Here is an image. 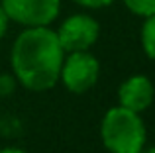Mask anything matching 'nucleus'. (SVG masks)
<instances>
[{
    "label": "nucleus",
    "instance_id": "nucleus-9",
    "mask_svg": "<svg viewBox=\"0 0 155 153\" xmlns=\"http://www.w3.org/2000/svg\"><path fill=\"white\" fill-rule=\"evenodd\" d=\"M14 88H16V76H12V75H8V73L0 75V96L12 94Z\"/></svg>",
    "mask_w": 155,
    "mask_h": 153
},
{
    "label": "nucleus",
    "instance_id": "nucleus-2",
    "mask_svg": "<svg viewBox=\"0 0 155 153\" xmlns=\"http://www.w3.org/2000/svg\"><path fill=\"white\" fill-rule=\"evenodd\" d=\"M100 139L110 153H140L147 142V130L137 112L116 106L100 122Z\"/></svg>",
    "mask_w": 155,
    "mask_h": 153
},
{
    "label": "nucleus",
    "instance_id": "nucleus-5",
    "mask_svg": "<svg viewBox=\"0 0 155 153\" xmlns=\"http://www.w3.org/2000/svg\"><path fill=\"white\" fill-rule=\"evenodd\" d=\"M98 35H100L98 22L87 14L69 16L61 24L59 31H57V37H59V43H61L65 53L88 51L96 43Z\"/></svg>",
    "mask_w": 155,
    "mask_h": 153
},
{
    "label": "nucleus",
    "instance_id": "nucleus-6",
    "mask_svg": "<svg viewBox=\"0 0 155 153\" xmlns=\"http://www.w3.org/2000/svg\"><path fill=\"white\" fill-rule=\"evenodd\" d=\"M155 96L153 83L145 75H134L130 79H126L118 88V100L120 106L128 108L132 112H143L151 106Z\"/></svg>",
    "mask_w": 155,
    "mask_h": 153
},
{
    "label": "nucleus",
    "instance_id": "nucleus-4",
    "mask_svg": "<svg viewBox=\"0 0 155 153\" xmlns=\"http://www.w3.org/2000/svg\"><path fill=\"white\" fill-rule=\"evenodd\" d=\"M6 16L26 28L49 26L59 16L61 0H2Z\"/></svg>",
    "mask_w": 155,
    "mask_h": 153
},
{
    "label": "nucleus",
    "instance_id": "nucleus-13",
    "mask_svg": "<svg viewBox=\"0 0 155 153\" xmlns=\"http://www.w3.org/2000/svg\"><path fill=\"white\" fill-rule=\"evenodd\" d=\"M140 153H155V147H143Z\"/></svg>",
    "mask_w": 155,
    "mask_h": 153
},
{
    "label": "nucleus",
    "instance_id": "nucleus-10",
    "mask_svg": "<svg viewBox=\"0 0 155 153\" xmlns=\"http://www.w3.org/2000/svg\"><path fill=\"white\" fill-rule=\"evenodd\" d=\"M73 2L81 4L84 8H104V6H110L114 0H73Z\"/></svg>",
    "mask_w": 155,
    "mask_h": 153
},
{
    "label": "nucleus",
    "instance_id": "nucleus-3",
    "mask_svg": "<svg viewBox=\"0 0 155 153\" xmlns=\"http://www.w3.org/2000/svg\"><path fill=\"white\" fill-rule=\"evenodd\" d=\"M100 76V63L88 51H73L63 59L61 65V83L69 92L83 94L96 84Z\"/></svg>",
    "mask_w": 155,
    "mask_h": 153
},
{
    "label": "nucleus",
    "instance_id": "nucleus-8",
    "mask_svg": "<svg viewBox=\"0 0 155 153\" xmlns=\"http://www.w3.org/2000/svg\"><path fill=\"white\" fill-rule=\"evenodd\" d=\"M122 2H124V6L136 16L147 18V16L155 14V0H122Z\"/></svg>",
    "mask_w": 155,
    "mask_h": 153
},
{
    "label": "nucleus",
    "instance_id": "nucleus-11",
    "mask_svg": "<svg viewBox=\"0 0 155 153\" xmlns=\"http://www.w3.org/2000/svg\"><path fill=\"white\" fill-rule=\"evenodd\" d=\"M8 22H10V18L6 16V12H4V8L0 6V39L6 35V30H8Z\"/></svg>",
    "mask_w": 155,
    "mask_h": 153
},
{
    "label": "nucleus",
    "instance_id": "nucleus-1",
    "mask_svg": "<svg viewBox=\"0 0 155 153\" xmlns=\"http://www.w3.org/2000/svg\"><path fill=\"white\" fill-rule=\"evenodd\" d=\"M65 51L57 31L47 26L26 28L12 45V71L22 86L34 92L49 90L57 84Z\"/></svg>",
    "mask_w": 155,
    "mask_h": 153
},
{
    "label": "nucleus",
    "instance_id": "nucleus-12",
    "mask_svg": "<svg viewBox=\"0 0 155 153\" xmlns=\"http://www.w3.org/2000/svg\"><path fill=\"white\" fill-rule=\"evenodd\" d=\"M0 153H26V151L18 149V147H6V149H0Z\"/></svg>",
    "mask_w": 155,
    "mask_h": 153
},
{
    "label": "nucleus",
    "instance_id": "nucleus-7",
    "mask_svg": "<svg viewBox=\"0 0 155 153\" xmlns=\"http://www.w3.org/2000/svg\"><path fill=\"white\" fill-rule=\"evenodd\" d=\"M141 47L145 55L155 61V14L147 16L141 28Z\"/></svg>",
    "mask_w": 155,
    "mask_h": 153
}]
</instances>
